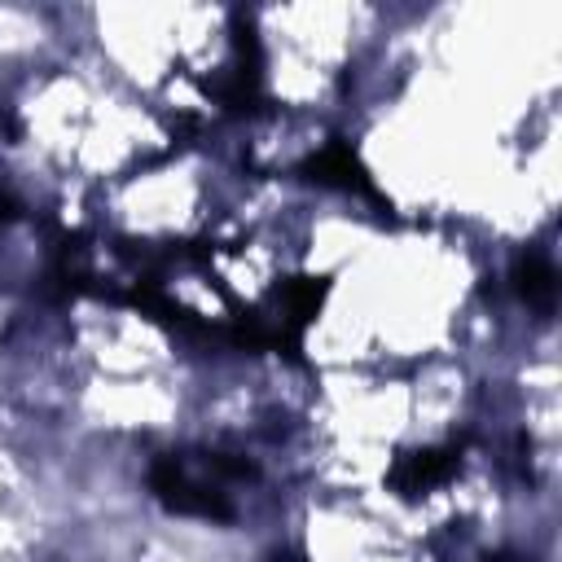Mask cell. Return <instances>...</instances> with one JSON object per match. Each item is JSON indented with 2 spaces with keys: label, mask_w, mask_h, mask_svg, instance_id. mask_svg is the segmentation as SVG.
I'll return each mask as SVG.
<instances>
[{
  "label": "cell",
  "mask_w": 562,
  "mask_h": 562,
  "mask_svg": "<svg viewBox=\"0 0 562 562\" xmlns=\"http://www.w3.org/2000/svg\"><path fill=\"white\" fill-rule=\"evenodd\" d=\"M149 487H154V496H158L167 509H176V514H193V518H228V514H233V505H228L215 487L189 479V470H184L176 457L154 461Z\"/></svg>",
  "instance_id": "obj_1"
},
{
  "label": "cell",
  "mask_w": 562,
  "mask_h": 562,
  "mask_svg": "<svg viewBox=\"0 0 562 562\" xmlns=\"http://www.w3.org/2000/svg\"><path fill=\"white\" fill-rule=\"evenodd\" d=\"M307 171H312V180H321V184H342V189H369V180H364V167L356 162V154L347 149V145H325L312 162H307Z\"/></svg>",
  "instance_id": "obj_2"
},
{
  "label": "cell",
  "mask_w": 562,
  "mask_h": 562,
  "mask_svg": "<svg viewBox=\"0 0 562 562\" xmlns=\"http://www.w3.org/2000/svg\"><path fill=\"white\" fill-rule=\"evenodd\" d=\"M514 285H518V294H522L531 307H549V303H553V290H558V277H553L549 259L522 255L518 268H514Z\"/></svg>",
  "instance_id": "obj_3"
},
{
  "label": "cell",
  "mask_w": 562,
  "mask_h": 562,
  "mask_svg": "<svg viewBox=\"0 0 562 562\" xmlns=\"http://www.w3.org/2000/svg\"><path fill=\"white\" fill-rule=\"evenodd\" d=\"M452 465H457V452H452V448H443V452H417V457H408V461L400 465L395 483H400V487H408V492H422V487H430V483L448 479V474H452Z\"/></svg>",
  "instance_id": "obj_4"
},
{
  "label": "cell",
  "mask_w": 562,
  "mask_h": 562,
  "mask_svg": "<svg viewBox=\"0 0 562 562\" xmlns=\"http://www.w3.org/2000/svg\"><path fill=\"white\" fill-rule=\"evenodd\" d=\"M13 215H18V211H13V198H9V193H0V228H4Z\"/></svg>",
  "instance_id": "obj_5"
},
{
  "label": "cell",
  "mask_w": 562,
  "mask_h": 562,
  "mask_svg": "<svg viewBox=\"0 0 562 562\" xmlns=\"http://www.w3.org/2000/svg\"><path fill=\"white\" fill-rule=\"evenodd\" d=\"M272 562H299V558H294V553H277Z\"/></svg>",
  "instance_id": "obj_6"
}]
</instances>
